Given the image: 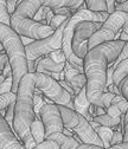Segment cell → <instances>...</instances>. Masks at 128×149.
<instances>
[{
  "label": "cell",
  "mask_w": 128,
  "mask_h": 149,
  "mask_svg": "<svg viewBox=\"0 0 128 149\" xmlns=\"http://www.w3.org/2000/svg\"><path fill=\"white\" fill-rule=\"evenodd\" d=\"M34 149H59L58 144L53 141H49V140H45L43 143L38 144Z\"/></svg>",
  "instance_id": "32"
},
{
  "label": "cell",
  "mask_w": 128,
  "mask_h": 149,
  "mask_svg": "<svg viewBox=\"0 0 128 149\" xmlns=\"http://www.w3.org/2000/svg\"><path fill=\"white\" fill-rule=\"evenodd\" d=\"M123 116H121V117H112V116H109V115L106 114V115L95 117L93 121L96 122L101 127H106V128H109V129H114V128H116V127H119L121 124Z\"/></svg>",
  "instance_id": "19"
},
{
  "label": "cell",
  "mask_w": 128,
  "mask_h": 149,
  "mask_svg": "<svg viewBox=\"0 0 128 149\" xmlns=\"http://www.w3.org/2000/svg\"><path fill=\"white\" fill-rule=\"evenodd\" d=\"M42 5L43 1L39 0L36 1L25 0L17 7L15 12L11 17V27L20 37L24 36L33 40H43L55 33L50 26L33 20L34 14L42 7Z\"/></svg>",
  "instance_id": "3"
},
{
  "label": "cell",
  "mask_w": 128,
  "mask_h": 149,
  "mask_svg": "<svg viewBox=\"0 0 128 149\" xmlns=\"http://www.w3.org/2000/svg\"><path fill=\"white\" fill-rule=\"evenodd\" d=\"M0 24L11 26V15L7 11L6 1H0Z\"/></svg>",
  "instance_id": "24"
},
{
  "label": "cell",
  "mask_w": 128,
  "mask_h": 149,
  "mask_svg": "<svg viewBox=\"0 0 128 149\" xmlns=\"http://www.w3.org/2000/svg\"><path fill=\"white\" fill-rule=\"evenodd\" d=\"M6 6H7V11H8L10 15L12 17V14L17 10V0H7V1H6Z\"/></svg>",
  "instance_id": "35"
},
{
  "label": "cell",
  "mask_w": 128,
  "mask_h": 149,
  "mask_svg": "<svg viewBox=\"0 0 128 149\" xmlns=\"http://www.w3.org/2000/svg\"><path fill=\"white\" fill-rule=\"evenodd\" d=\"M125 59H128V42L125 43V45H123V47H122V51H121L120 56L118 57V59L114 62V65H118L120 62H122V61H125Z\"/></svg>",
  "instance_id": "33"
},
{
  "label": "cell",
  "mask_w": 128,
  "mask_h": 149,
  "mask_svg": "<svg viewBox=\"0 0 128 149\" xmlns=\"http://www.w3.org/2000/svg\"><path fill=\"white\" fill-rule=\"evenodd\" d=\"M12 88H13V77H8L0 85V95L10 94V92H12Z\"/></svg>",
  "instance_id": "28"
},
{
  "label": "cell",
  "mask_w": 128,
  "mask_h": 149,
  "mask_svg": "<svg viewBox=\"0 0 128 149\" xmlns=\"http://www.w3.org/2000/svg\"><path fill=\"white\" fill-rule=\"evenodd\" d=\"M0 44L4 46L5 52L8 56L10 65L13 72L12 92L17 94L22 78L29 73L25 46L23 45L20 36L11 26H6L4 24H0Z\"/></svg>",
  "instance_id": "4"
},
{
  "label": "cell",
  "mask_w": 128,
  "mask_h": 149,
  "mask_svg": "<svg viewBox=\"0 0 128 149\" xmlns=\"http://www.w3.org/2000/svg\"><path fill=\"white\" fill-rule=\"evenodd\" d=\"M119 90H120L121 96L128 102V77H126V78L120 83Z\"/></svg>",
  "instance_id": "30"
},
{
  "label": "cell",
  "mask_w": 128,
  "mask_h": 149,
  "mask_svg": "<svg viewBox=\"0 0 128 149\" xmlns=\"http://www.w3.org/2000/svg\"><path fill=\"white\" fill-rule=\"evenodd\" d=\"M36 82H37V89H39L43 95L51 100L56 105H63L69 109L74 110V97L68 91H65L62 85L55 81L51 76L45 73L34 72Z\"/></svg>",
  "instance_id": "7"
},
{
  "label": "cell",
  "mask_w": 128,
  "mask_h": 149,
  "mask_svg": "<svg viewBox=\"0 0 128 149\" xmlns=\"http://www.w3.org/2000/svg\"><path fill=\"white\" fill-rule=\"evenodd\" d=\"M14 108H15V103L11 104L7 110H6V115L4 116L5 121L7 122V124L11 127V129H13V121H14Z\"/></svg>",
  "instance_id": "29"
},
{
  "label": "cell",
  "mask_w": 128,
  "mask_h": 149,
  "mask_svg": "<svg viewBox=\"0 0 128 149\" xmlns=\"http://www.w3.org/2000/svg\"><path fill=\"white\" fill-rule=\"evenodd\" d=\"M3 77H5V78H8V77H13V72H12V68H11V65H10V63H7L6 64V66L4 68V70H3Z\"/></svg>",
  "instance_id": "36"
},
{
  "label": "cell",
  "mask_w": 128,
  "mask_h": 149,
  "mask_svg": "<svg viewBox=\"0 0 128 149\" xmlns=\"http://www.w3.org/2000/svg\"><path fill=\"white\" fill-rule=\"evenodd\" d=\"M20 38H22V42H23V45L26 47V46H29L30 44H32L34 40L33 39H31V38H29V37H24V36H22L20 37Z\"/></svg>",
  "instance_id": "39"
},
{
  "label": "cell",
  "mask_w": 128,
  "mask_h": 149,
  "mask_svg": "<svg viewBox=\"0 0 128 149\" xmlns=\"http://www.w3.org/2000/svg\"><path fill=\"white\" fill-rule=\"evenodd\" d=\"M66 23H68V20L62 26H59L49 38H45L43 40H34L32 44H30L29 46L25 47L27 63H37L43 57L49 56L51 52H55V51L62 49L63 31L66 26Z\"/></svg>",
  "instance_id": "8"
},
{
  "label": "cell",
  "mask_w": 128,
  "mask_h": 149,
  "mask_svg": "<svg viewBox=\"0 0 128 149\" xmlns=\"http://www.w3.org/2000/svg\"><path fill=\"white\" fill-rule=\"evenodd\" d=\"M48 57L50 59H52L53 62H56L58 64H64L66 63V57H65V54L63 52V50H57V51H55V52H51Z\"/></svg>",
  "instance_id": "27"
},
{
  "label": "cell",
  "mask_w": 128,
  "mask_h": 149,
  "mask_svg": "<svg viewBox=\"0 0 128 149\" xmlns=\"http://www.w3.org/2000/svg\"><path fill=\"white\" fill-rule=\"evenodd\" d=\"M64 74H65V82L75 90L76 94L85 88L87 85V77L84 73H81L74 65H71L69 62L65 63L64 68Z\"/></svg>",
  "instance_id": "12"
},
{
  "label": "cell",
  "mask_w": 128,
  "mask_h": 149,
  "mask_svg": "<svg viewBox=\"0 0 128 149\" xmlns=\"http://www.w3.org/2000/svg\"><path fill=\"white\" fill-rule=\"evenodd\" d=\"M15 101H17V94H13V92L0 95V113L6 110L11 104H14Z\"/></svg>",
  "instance_id": "23"
},
{
  "label": "cell",
  "mask_w": 128,
  "mask_h": 149,
  "mask_svg": "<svg viewBox=\"0 0 128 149\" xmlns=\"http://www.w3.org/2000/svg\"><path fill=\"white\" fill-rule=\"evenodd\" d=\"M115 11H118V12H126V13H128V1H123V0L116 1Z\"/></svg>",
  "instance_id": "34"
},
{
  "label": "cell",
  "mask_w": 128,
  "mask_h": 149,
  "mask_svg": "<svg viewBox=\"0 0 128 149\" xmlns=\"http://www.w3.org/2000/svg\"><path fill=\"white\" fill-rule=\"evenodd\" d=\"M6 78L5 77H3V74H1V76H0V85H1L3 83H4V81H5Z\"/></svg>",
  "instance_id": "42"
},
{
  "label": "cell",
  "mask_w": 128,
  "mask_h": 149,
  "mask_svg": "<svg viewBox=\"0 0 128 149\" xmlns=\"http://www.w3.org/2000/svg\"><path fill=\"white\" fill-rule=\"evenodd\" d=\"M87 8L91 12L95 13H102V12H107V1H102V0H88L85 1Z\"/></svg>",
  "instance_id": "22"
},
{
  "label": "cell",
  "mask_w": 128,
  "mask_h": 149,
  "mask_svg": "<svg viewBox=\"0 0 128 149\" xmlns=\"http://www.w3.org/2000/svg\"><path fill=\"white\" fill-rule=\"evenodd\" d=\"M68 19H69V18L65 17V15H53V18L51 19L49 26H50L53 31H56V30H57L59 26H62Z\"/></svg>",
  "instance_id": "26"
},
{
  "label": "cell",
  "mask_w": 128,
  "mask_h": 149,
  "mask_svg": "<svg viewBox=\"0 0 128 149\" xmlns=\"http://www.w3.org/2000/svg\"><path fill=\"white\" fill-rule=\"evenodd\" d=\"M103 23H94V22H82L80 23L72 37V51L80 59L84 61V57L88 53V42L90 37L95 32H97Z\"/></svg>",
  "instance_id": "9"
},
{
  "label": "cell",
  "mask_w": 128,
  "mask_h": 149,
  "mask_svg": "<svg viewBox=\"0 0 128 149\" xmlns=\"http://www.w3.org/2000/svg\"><path fill=\"white\" fill-rule=\"evenodd\" d=\"M45 104L46 103L44 101L43 92L39 89L36 88V90H34V97H33V111H34V115L36 116H39L41 115V111H42V109H43V107Z\"/></svg>",
  "instance_id": "21"
},
{
  "label": "cell",
  "mask_w": 128,
  "mask_h": 149,
  "mask_svg": "<svg viewBox=\"0 0 128 149\" xmlns=\"http://www.w3.org/2000/svg\"><path fill=\"white\" fill-rule=\"evenodd\" d=\"M46 140L49 141H53L56 142L59 147V149H77L80 143L74 139V137H70V136H65L63 133H56V134H52L49 137H46Z\"/></svg>",
  "instance_id": "16"
},
{
  "label": "cell",
  "mask_w": 128,
  "mask_h": 149,
  "mask_svg": "<svg viewBox=\"0 0 128 149\" xmlns=\"http://www.w3.org/2000/svg\"><path fill=\"white\" fill-rule=\"evenodd\" d=\"M123 118H125V123H126V122H128V110H127V113L125 114V116H123Z\"/></svg>",
  "instance_id": "41"
},
{
  "label": "cell",
  "mask_w": 128,
  "mask_h": 149,
  "mask_svg": "<svg viewBox=\"0 0 128 149\" xmlns=\"http://www.w3.org/2000/svg\"><path fill=\"white\" fill-rule=\"evenodd\" d=\"M121 143H123V133L119 132V130H115L112 137V141H111V147H114Z\"/></svg>",
  "instance_id": "31"
},
{
  "label": "cell",
  "mask_w": 128,
  "mask_h": 149,
  "mask_svg": "<svg viewBox=\"0 0 128 149\" xmlns=\"http://www.w3.org/2000/svg\"><path fill=\"white\" fill-rule=\"evenodd\" d=\"M115 70H114V76H113V82L114 85L116 88H119L120 83L128 77V59H125L122 62H120L118 65H114Z\"/></svg>",
  "instance_id": "18"
},
{
  "label": "cell",
  "mask_w": 128,
  "mask_h": 149,
  "mask_svg": "<svg viewBox=\"0 0 128 149\" xmlns=\"http://www.w3.org/2000/svg\"><path fill=\"white\" fill-rule=\"evenodd\" d=\"M91 103L88 101V97H87V89L83 88L78 94L76 95L75 100H74V110L76 113L81 114L84 118H87L89 122H91L94 118L91 117L90 113H89V108H90Z\"/></svg>",
  "instance_id": "13"
},
{
  "label": "cell",
  "mask_w": 128,
  "mask_h": 149,
  "mask_svg": "<svg viewBox=\"0 0 128 149\" xmlns=\"http://www.w3.org/2000/svg\"><path fill=\"white\" fill-rule=\"evenodd\" d=\"M127 110H128V102L121 95H116L113 98L111 107L107 109V115L112 117H121L127 113Z\"/></svg>",
  "instance_id": "15"
},
{
  "label": "cell",
  "mask_w": 128,
  "mask_h": 149,
  "mask_svg": "<svg viewBox=\"0 0 128 149\" xmlns=\"http://www.w3.org/2000/svg\"><path fill=\"white\" fill-rule=\"evenodd\" d=\"M65 68V63L64 64H58L56 62H53L52 59H50L48 56L43 57L36 69V72L39 73H45V74H51V73H61L64 71Z\"/></svg>",
  "instance_id": "14"
},
{
  "label": "cell",
  "mask_w": 128,
  "mask_h": 149,
  "mask_svg": "<svg viewBox=\"0 0 128 149\" xmlns=\"http://www.w3.org/2000/svg\"><path fill=\"white\" fill-rule=\"evenodd\" d=\"M36 88L37 82L34 73H27L22 78L17 91L13 130L25 149H34L37 147V143L31 135V124L36 117L33 111Z\"/></svg>",
  "instance_id": "2"
},
{
  "label": "cell",
  "mask_w": 128,
  "mask_h": 149,
  "mask_svg": "<svg viewBox=\"0 0 128 149\" xmlns=\"http://www.w3.org/2000/svg\"><path fill=\"white\" fill-rule=\"evenodd\" d=\"M125 42L103 43L88 51L84 57V74L87 77V97L96 107L103 108V95L107 92V70L120 56Z\"/></svg>",
  "instance_id": "1"
},
{
  "label": "cell",
  "mask_w": 128,
  "mask_h": 149,
  "mask_svg": "<svg viewBox=\"0 0 128 149\" xmlns=\"http://www.w3.org/2000/svg\"><path fill=\"white\" fill-rule=\"evenodd\" d=\"M0 149H25L23 143L15 135L14 130L0 114Z\"/></svg>",
  "instance_id": "11"
},
{
  "label": "cell",
  "mask_w": 128,
  "mask_h": 149,
  "mask_svg": "<svg viewBox=\"0 0 128 149\" xmlns=\"http://www.w3.org/2000/svg\"><path fill=\"white\" fill-rule=\"evenodd\" d=\"M95 132L97 133L99 137L101 139V141L103 142L104 144V149H109L111 148V141H112V137H113V129H109V128H106V127H99Z\"/></svg>",
  "instance_id": "20"
},
{
  "label": "cell",
  "mask_w": 128,
  "mask_h": 149,
  "mask_svg": "<svg viewBox=\"0 0 128 149\" xmlns=\"http://www.w3.org/2000/svg\"><path fill=\"white\" fill-rule=\"evenodd\" d=\"M41 118L45 128V140L52 134L63 133L64 124L61 111L56 104H45L41 111Z\"/></svg>",
  "instance_id": "10"
},
{
  "label": "cell",
  "mask_w": 128,
  "mask_h": 149,
  "mask_svg": "<svg viewBox=\"0 0 128 149\" xmlns=\"http://www.w3.org/2000/svg\"><path fill=\"white\" fill-rule=\"evenodd\" d=\"M31 135L37 143V146L45 141V128L39 116H36L34 121L31 124Z\"/></svg>",
  "instance_id": "17"
},
{
  "label": "cell",
  "mask_w": 128,
  "mask_h": 149,
  "mask_svg": "<svg viewBox=\"0 0 128 149\" xmlns=\"http://www.w3.org/2000/svg\"><path fill=\"white\" fill-rule=\"evenodd\" d=\"M77 149H104V148H101V147H97V146H93V144H80Z\"/></svg>",
  "instance_id": "38"
},
{
  "label": "cell",
  "mask_w": 128,
  "mask_h": 149,
  "mask_svg": "<svg viewBox=\"0 0 128 149\" xmlns=\"http://www.w3.org/2000/svg\"><path fill=\"white\" fill-rule=\"evenodd\" d=\"M115 6H116V1H107V12L109 15L115 12Z\"/></svg>",
  "instance_id": "37"
},
{
  "label": "cell",
  "mask_w": 128,
  "mask_h": 149,
  "mask_svg": "<svg viewBox=\"0 0 128 149\" xmlns=\"http://www.w3.org/2000/svg\"><path fill=\"white\" fill-rule=\"evenodd\" d=\"M50 11H51V8L45 7V6L42 5V7L37 11V13L34 14L33 20H34V22H38V23H41V24H43V25H46L45 19H46V15H48V13H49ZM48 26H49V25H48Z\"/></svg>",
  "instance_id": "25"
},
{
  "label": "cell",
  "mask_w": 128,
  "mask_h": 149,
  "mask_svg": "<svg viewBox=\"0 0 128 149\" xmlns=\"http://www.w3.org/2000/svg\"><path fill=\"white\" fill-rule=\"evenodd\" d=\"M58 109L61 111L64 128L70 129L72 133L76 134L82 143L104 148L103 142L101 141L97 133L93 129V127L90 125V122L87 118H84L81 114L76 113L75 110L69 109L66 107L58 105Z\"/></svg>",
  "instance_id": "5"
},
{
  "label": "cell",
  "mask_w": 128,
  "mask_h": 149,
  "mask_svg": "<svg viewBox=\"0 0 128 149\" xmlns=\"http://www.w3.org/2000/svg\"><path fill=\"white\" fill-rule=\"evenodd\" d=\"M123 143H128V122L125 123L123 128Z\"/></svg>",
  "instance_id": "40"
},
{
  "label": "cell",
  "mask_w": 128,
  "mask_h": 149,
  "mask_svg": "<svg viewBox=\"0 0 128 149\" xmlns=\"http://www.w3.org/2000/svg\"><path fill=\"white\" fill-rule=\"evenodd\" d=\"M128 20V13L115 11L109 15L108 19L102 24L101 29L90 37L88 42V50L94 49L103 43L119 40L122 33V27Z\"/></svg>",
  "instance_id": "6"
}]
</instances>
